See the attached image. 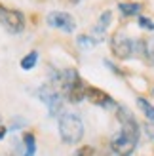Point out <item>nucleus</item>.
Here are the masks:
<instances>
[{
	"mask_svg": "<svg viewBox=\"0 0 154 156\" xmlns=\"http://www.w3.org/2000/svg\"><path fill=\"white\" fill-rule=\"evenodd\" d=\"M116 120L120 129L110 137V149L116 156H131L141 137V126L135 120L133 112L124 105L116 107Z\"/></svg>",
	"mask_w": 154,
	"mask_h": 156,
	"instance_id": "f257e3e1",
	"label": "nucleus"
},
{
	"mask_svg": "<svg viewBox=\"0 0 154 156\" xmlns=\"http://www.w3.org/2000/svg\"><path fill=\"white\" fill-rule=\"evenodd\" d=\"M50 84L59 86L61 93L71 103H82L86 99L88 84L78 74L76 69H63V71H50Z\"/></svg>",
	"mask_w": 154,
	"mask_h": 156,
	"instance_id": "f03ea898",
	"label": "nucleus"
},
{
	"mask_svg": "<svg viewBox=\"0 0 154 156\" xmlns=\"http://www.w3.org/2000/svg\"><path fill=\"white\" fill-rule=\"evenodd\" d=\"M57 128L59 137L65 145H78L86 133L82 118L72 111H63L57 116Z\"/></svg>",
	"mask_w": 154,
	"mask_h": 156,
	"instance_id": "7ed1b4c3",
	"label": "nucleus"
},
{
	"mask_svg": "<svg viewBox=\"0 0 154 156\" xmlns=\"http://www.w3.org/2000/svg\"><path fill=\"white\" fill-rule=\"evenodd\" d=\"M36 95L42 103L48 107V114L50 116H59L63 112V103H65V95L57 90V86L53 84H44L36 90Z\"/></svg>",
	"mask_w": 154,
	"mask_h": 156,
	"instance_id": "20e7f679",
	"label": "nucleus"
},
{
	"mask_svg": "<svg viewBox=\"0 0 154 156\" xmlns=\"http://www.w3.org/2000/svg\"><path fill=\"white\" fill-rule=\"evenodd\" d=\"M110 50L116 59H122V61L131 59L137 55V40H133L131 36H128L122 30H118L110 38Z\"/></svg>",
	"mask_w": 154,
	"mask_h": 156,
	"instance_id": "39448f33",
	"label": "nucleus"
},
{
	"mask_svg": "<svg viewBox=\"0 0 154 156\" xmlns=\"http://www.w3.org/2000/svg\"><path fill=\"white\" fill-rule=\"evenodd\" d=\"M0 25L10 34H21L25 29V15L19 10L0 6Z\"/></svg>",
	"mask_w": 154,
	"mask_h": 156,
	"instance_id": "423d86ee",
	"label": "nucleus"
},
{
	"mask_svg": "<svg viewBox=\"0 0 154 156\" xmlns=\"http://www.w3.org/2000/svg\"><path fill=\"white\" fill-rule=\"evenodd\" d=\"M46 23H48L51 29L63 30L67 34L74 33V29H76V21L68 12H50L48 17H46Z\"/></svg>",
	"mask_w": 154,
	"mask_h": 156,
	"instance_id": "0eeeda50",
	"label": "nucleus"
},
{
	"mask_svg": "<svg viewBox=\"0 0 154 156\" xmlns=\"http://www.w3.org/2000/svg\"><path fill=\"white\" fill-rule=\"evenodd\" d=\"M86 99L89 101V103L105 108V111H116V107H118V103L114 101V97L110 95V93L99 90V88H95V86H88Z\"/></svg>",
	"mask_w": 154,
	"mask_h": 156,
	"instance_id": "6e6552de",
	"label": "nucleus"
},
{
	"mask_svg": "<svg viewBox=\"0 0 154 156\" xmlns=\"http://www.w3.org/2000/svg\"><path fill=\"white\" fill-rule=\"evenodd\" d=\"M110 23H112V12H110V10H105L101 15H99L97 25L93 27V36L97 38L99 42L103 40V34L107 33V29L110 27Z\"/></svg>",
	"mask_w": 154,
	"mask_h": 156,
	"instance_id": "1a4fd4ad",
	"label": "nucleus"
},
{
	"mask_svg": "<svg viewBox=\"0 0 154 156\" xmlns=\"http://www.w3.org/2000/svg\"><path fill=\"white\" fill-rule=\"evenodd\" d=\"M118 10L122 13V17H139V13L143 10L141 2H120Z\"/></svg>",
	"mask_w": 154,
	"mask_h": 156,
	"instance_id": "9d476101",
	"label": "nucleus"
},
{
	"mask_svg": "<svg viewBox=\"0 0 154 156\" xmlns=\"http://www.w3.org/2000/svg\"><path fill=\"white\" fill-rule=\"evenodd\" d=\"M137 107H139V111L145 114V118L149 122H154V105L147 97H137Z\"/></svg>",
	"mask_w": 154,
	"mask_h": 156,
	"instance_id": "9b49d317",
	"label": "nucleus"
},
{
	"mask_svg": "<svg viewBox=\"0 0 154 156\" xmlns=\"http://www.w3.org/2000/svg\"><path fill=\"white\" fill-rule=\"evenodd\" d=\"M38 57H40V55H38V51L36 50H30L25 57H21V63H19L21 69H23V71H33V69L36 67V63H38Z\"/></svg>",
	"mask_w": 154,
	"mask_h": 156,
	"instance_id": "f8f14e48",
	"label": "nucleus"
},
{
	"mask_svg": "<svg viewBox=\"0 0 154 156\" xmlns=\"http://www.w3.org/2000/svg\"><path fill=\"white\" fill-rule=\"evenodd\" d=\"M23 145H25V154L23 156H34L36 154V137L33 133L23 135Z\"/></svg>",
	"mask_w": 154,
	"mask_h": 156,
	"instance_id": "ddd939ff",
	"label": "nucleus"
},
{
	"mask_svg": "<svg viewBox=\"0 0 154 156\" xmlns=\"http://www.w3.org/2000/svg\"><path fill=\"white\" fill-rule=\"evenodd\" d=\"M76 44H78L82 50H91L95 44H99V40L95 36H91V34H80L76 38Z\"/></svg>",
	"mask_w": 154,
	"mask_h": 156,
	"instance_id": "4468645a",
	"label": "nucleus"
},
{
	"mask_svg": "<svg viewBox=\"0 0 154 156\" xmlns=\"http://www.w3.org/2000/svg\"><path fill=\"white\" fill-rule=\"evenodd\" d=\"M145 59L154 67V38H147L145 40Z\"/></svg>",
	"mask_w": 154,
	"mask_h": 156,
	"instance_id": "2eb2a0df",
	"label": "nucleus"
},
{
	"mask_svg": "<svg viewBox=\"0 0 154 156\" xmlns=\"http://www.w3.org/2000/svg\"><path fill=\"white\" fill-rule=\"evenodd\" d=\"M137 25H139L143 30H154V21L147 15H139L137 17Z\"/></svg>",
	"mask_w": 154,
	"mask_h": 156,
	"instance_id": "dca6fc26",
	"label": "nucleus"
},
{
	"mask_svg": "<svg viewBox=\"0 0 154 156\" xmlns=\"http://www.w3.org/2000/svg\"><path fill=\"white\" fill-rule=\"evenodd\" d=\"M72 156H95V151H93V147L84 145V147H80V149L76 151Z\"/></svg>",
	"mask_w": 154,
	"mask_h": 156,
	"instance_id": "f3484780",
	"label": "nucleus"
},
{
	"mask_svg": "<svg viewBox=\"0 0 154 156\" xmlns=\"http://www.w3.org/2000/svg\"><path fill=\"white\" fill-rule=\"evenodd\" d=\"M103 63L107 65V69H109V71H110V73H114V74H116V76H124V71H122V69H118L116 65H114V63H112V61H109V59H105V61H103Z\"/></svg>",
	"mask_w": 154,
	"mask_h": 156,
	"instance_id": "a211bd4d",
	"label": "nucleus"
},
{
	"mask_svg": "<svg viewBox=\"0 0 154 156\" xmlns=\"http://www.w3.org/2000/svg\"><path fill=\"white\" fill-rule=\"evenodd\" d=\"M6 133H8V128L0 126V139H4V137H6Z\"/></svg>",
	"mask_w": 154,
	"mask_h": 156,
	"instance_id": "6ab92c4d",
	"label": "nucleus"
}]
</instances>
